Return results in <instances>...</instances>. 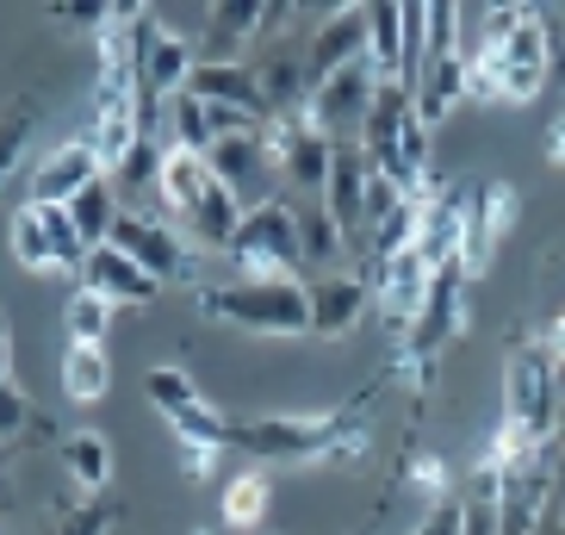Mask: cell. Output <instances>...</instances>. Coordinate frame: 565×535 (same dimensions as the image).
<instances>
[{
	"instance_id": "obj_25",
	"label": "cell",
	"mask_w": 565,
	"mask_h": 535,
	"mask_svg": "<svg viewBox=\"0 0 565 535\" xmlns=\"http://www.w3.org/2000/svg\"><path fill=\"white\" fill-rule=\"evenodd\" d=\"M106 386H113V361H106V343H68L63 349V392L75 405H100Z\"/></svg>"
},
{
	"instance_id": "obj_22",
	"label": "cell",
	"mask_w": 565,
	"mask_h": 535,
	"mask_svg": "<svg viewBox=\"0 0 565 535\" xmlns=\"http://www.w3.org/2000/svg\"><path fill=\"white\" fill-rule=\"evenodd\" d=\"M267 504H274V473H267V468H243V473L224 480L217 517H224V529H262Z\"/></svg>"
},
{
	"instance_id": "obj_37",
	"label": "cell",
	"mask_w": 565,
	"mask_h": 535,
	"mask_svg": "<svg viewBox=\"0 0 565 535\" xmlns=\"http://www.w3.org/2000/svg\"><path fill=\"white\" fill-rule=\"evenodd\" d=\"M51 19H56V25H100V32H106V25L118 19V7H106V0H100V7H94V0H87V7H82V0H63V7H51Z\"/></svg>"
},
{
	"instance_id": "obj_18",
	"label": "cell",
	"mask_w": 565,
	"mask_h": 535,
	"mask_svg": "<svg viewBox=\"0 0 565 535\" xmlns=\"http://www.w3.org/2000/svg\"><path fill=\"white\" fill-rule=\"evenodd\" d=\"M292 218H299V262L317 268V281H323V274H342V262L354 268L349 237H342V224L330 218L323 200H292Z\"/></svg>"
},
{
	"instance_id": "obj_30",
	"label": "cell",
	"mask_w": 565,
	"mask_h": 535,
	"mask_svg": "<svg viewBox=\"0 0 565 535\" xmlns=\"http://www.w3.org/2000/svg\"><path fill=\"white\" fill-rule=\"evenodd\" d=\"M143 399H150L162 418H181L186 405H200L205 392H200V380H193L186 368H150L143 374Z\"/></svg>"
},
{
	"instance_id": "obj_33",
	"label": "cell",
	"mask_w": 565,
	"mask_h": 535,
	"mask_svg": "<svg viewBox=\"0 0 565 535\" xmlns=\"http://www.w3.org/2000/svg\"><path fill=\"white\" fill-rule=\"evenodd\" d=\"M156 175H162V150H156V137H143V144H137V150H131L125 162L113 168V187H118V200H125V193H143V187H150Z\"/></svg>"
},
{
	"instance_id": "obj_36",
	"label": "cell",
	"mask_w": 565,
	"mask_h": 535,
	"mask_svg": "<svg viewBox=\"0 0 565 535\" xmlns=\"http://www.w3.org/2000/svg\"><path fill=\"white\" fill-rule=\"evenodd\" d=\"M460 523H466V499H441L423 511V523L411 535H460Z\"/></svg>"
},
{
	"instance_id": "obj_29",
	"label": "cell",
	"mask_w": 565,
	"mask_h": 535,
	"mask_svg": "<svg viewBox=\"0 0 565 535\" xmlns=\"http://www.w3.org/2000/svg\"><path fill=\"white\" fill-rule=\"evenodd\" d=\"M13 255H19V268H32V274H51V268H63L56 262V243H51V231H44V218H38V206H25V212L13 218Z\"/></svg>"
},
{
	"instance_id": "obj_39",
	"label": "cell",
	"mask_w": 565,
	"mask_h": 535,
	"mask_svg": "<svg viewBox=\"0 0 565 535\" xmlns=\"http://www.w3.org/2000/svg\"><path fill=\"white\" fill-rule=\"evenodd\" d=\"M547 168H565V101H559V118L547 132Z\"/></svg>"
},
{
	"instance_id": "obj_19",
	"label": "cell",
	"mask_w": 565,
	"mask_h": 535,
	"mask_svg": "<svg viewBox=\"0 0 565 535\" xmlns=\"http://www.w3.org/2000/svg\"><path fill=\"white\" fill-rule=\"evenodd\" d=\"M411 101H416V118H423V125L435 132V125H441L448 113H460V106L472 101V75H466L460 56H435V63L416 75Z\"/></svg>"
},
{
	"instance_id": "obj_16",
	"label": "cell",
	"mask_w": 565,
	"mask_h": 535,
	"mask_svg": "<svg viewBox=\"0 0 565 535\" xmlns=\"http://www.w3.org/2000/svg\"><path fill=\"white\" fill-rule=\"evenodd\" d=\"M243 212H249V206H243L231 187L217 181L212 193H205V200L181 218L186 250H200V255H231V250H236V231H243Z\"/></svg>"
},
{
	"instance_id": "obj_8",
	"label": "cell",
	"mask_w": 565,
	"mask_h": 535,
	"mask_svg": "<svg viewBox=\"0 0 565 535\" xmlns=\"http://www.w3.org/2000/svg\"><path fill=\"white\" fill-rule=\"evenodd\" d=\"M366 281H373V305H380V318L404 336V331L416 324V312L429 305L435 268L423 262V250H398L392 262H373V268H366Z\"/></svg>"
},
{
	"instance_id": "obj_7",
	"label": "cell",
	"mask_w": 565,
	"mask_h": 535,
	"mask_svg": "<svg viewBox=\"0 0 565 535\" xmlns=\"http://www.w3.org/2000/svg\"><path fill=\"white\" fill-rule=\"evenodd\" d=\"M113 243L131 255V262L143 268L156 286H162V281H181L186 268H193V250H186L181 224L150 218V212H125V218H118V231H113Z\"/></svg>"
},
{
	"instance_id": "obj_23",
	"label": "cell",
	"mask_w": 565,
	"mask_h": 535,
	"mask_svg": "<svg viewBox=\"0 0 565 535\" xmlns=\"http://www.w3.org/2000/svg\"><path fill=\"white\" fill-rule=\"evenodd\" d=\"M366 69L380 82H398L404 75V13L398 0H373L366 7Z\"/></svg>"
},
{
	"instance_id": "obj_17",
	"label": "cell",
	"mask_w": 565,
	"mask_h": 535,
	"mask_svg": "<svg viewBox=\"0 0 565 535\" xmlns=\"http://www.w3.org/2000/svg\"><path fill=\"white\" fill-rule=\"evenodd\" d=\"M217 187V175H212V162H205L200 150H181V144H168L162 150V175H156V193H162V212H168V224H181L193 206L205 200Z\"/></svg>"
},
{
	"instance_id": "obj_11",
	"label": "cell",
	"mask_w": 565,
	"mask_h": 535,
	"mask_svg": "<svg viewBox=\"0 0 565 535\" xmlns=\"http://www.w3.org/2000/svg\"><path fill=\"white\" fill-rule=\"evenodd\" d=\"M366 63V7H330L317 32H305V75L323 87L330 75Z\"/></svg>"
},
{
	"instance_id": "obj_12",
	"label": "cell",
	"mask_w": 565,
	"mask_h": 535,
	"mask_svg": "<svg viewBox=\"0 0 565 535\" xmlns=\"http://www.w3.org/2000/svg\"><path fill=\"white\" fill-rule=\"evenodd\" d=\"M106 168H100V150L87 144V137H68V144H56L44 162L32 168V200L25 206H68L82 187H94Z\"/></svg>"
},
{
	"instance_id": "obj_38",
	"label": "cell",
	"mask_w": 565,
	"mask_h": 535,
	"mask_svg": "<svg viewBox=\"0 0 565 535\" xmlns=\"http://www.w3.org/2000/svg\"><path fill=\"white\" fill-rule=\"evenodd\" d=\"M212 468H217L212 449H181V473H186V480H212Z\"/></svg>"
},
{
	"instance_id": "obj_42",
	"label": "cell",
	"mask_w": 565,
	"mask_h": 535,
	"mask_svg": "<svg viewBox=\"0 0 565 535\" xmlns=\"http://www.w3.org/2000/svg\"><path fill=\"white\" fill-rule=\"evenodd\" d=\"M186 535H217V529H205V523H200V529H186Z\"/></svg>"
},
{
	"instance_id": "obj_6",
	"label": "cell",
	"mask_w": 565,
	"mask_h": 535,
	"mask_svg": "<svg viewBox=\"0 0 565 535\" xmlns=\"http://www.w3.org/2000/svg\"><path fill=\"white\" fill-rule=\"evenodd\" d=\"M373 94H380V75H373L366 63H354V69H342V75H330L323 87H311L305 125L323 132L330 144H349V137H361L366 113H373Z\"/></svg>"
},
{
	"instance_id": "obj_34",
	"label": "cell",
	"mask_w": 565,
	"mask_h": 535,
	"mask_svg": "<svg viewBox=\"0 0 565 535\" xmlns=\"http://www.w3.org/2000/svg\"><path fill=\"white\" fill-rule=\"evenodd\" d=\"M411 480L429 492V504H441V499H454V468L441 461V454H429V449H416V461H411Z\"/></svg>"
},
{
	"instance_id": "obj_41",
	"label": "cell",
	"mask_w": 565,
	"mask_h": 535,
	"mask_svg": "<svg viewBox=\"0 0 565 535\" xmlns=\"http://www.w3.org/2000/svg\"><path fill=\"white\" fill-rule=\"evenodd\" d=\"M529 535H565V504L559 499H553L547 504V511H541V523H534V529Z\"/></svg>"
},
{
	"instance_id": "obj_15",
	"label": "cell",
	"mask_w": 565,
	"mask_h": 535,
	"mask_svg": "<svg viewBox=\"0 0 565 535\" xmlns=\"http://www.w3.org/2000/svg\"><path fill=\"white\" fill-rule=\"evenodd\" d=\"M75 281L87 286V293H100V300H113V305H150L162 286L143 274V268L131 262V255L118 250V243H100V250H87V262H82V274Z\"/></svg>"
},
{
	"instance_id": "obj_27",
	"label": "cell",
	"mask_w": 565,
	"mask_h": 535,
	"mask_svg": "<svg viewBox=\"0 0 565 535\" xmlns=\"http://www.w3.org/2000/svg\"><path fill=\"white\" fill-rule=\"evenodd\" d=\"M32 132H38V94L7 101V113H0V187H7V175L19 168V156H25V144H32Z\"/></svg>"
},
{
	"instance_id": "obj_10",
	"label": "cell",
	"mask_w": 565,
	"mask_h": 535,
	"mask_svg": "<svg viewBox=\"0 0 565 535\" xmlns=\"http://www.w3.org/2000/svg\"><path fill=\"white\" fill-rule=\"evenodd\" d=\"M515 218H522V193L510 181L466 187V274H479L491 262V250L515 231Z\"/></svg>"
},
{
	"instance_id": "obj_5",
	"label": "cell",
	"mask_w": 565,
	"mask_h": 535,
	"mask_svg": "<svg viewBox=\"0 0 565 535\" xmlns=\"http://www.w3.org/2000/svg\"><path fill=\"white\" fill-rule=\"evenodd\" d=\"M231 262H236V281H305L292 193H267V200H255L243 212Z\"/></svg>"
},
{
	"instance_id": "obj_32",
	"label": "cell",
	"mask_w": 565,
	"mask_h": 535,
	"mask_svg": "<svg viewBox=\"0 0 565 535\" xmlns=\"http://www.w3.org/2000/svg\"><path fill=\"white\" fill-rule=\"evenodd\" d=\"M32 430H63V423L38 418L32 399H25L19 386H0V449H7V442H25Z\"/></svg>"
},
{
	"instance_id": "obj_28",
	"label": "cell",
	"mask_w": 565,
	"mask_h": 535,
	"mask_svg": "<svg viewBox=\"0 0 565 535\" xmlns=\"http://www.w3.org/2000/svg\"><path fill=\"white\" fill-rule=\"evenodd\" d=\"M113 300H100V293H87V286H75L63 305V324H68V343H106V331H113Z\"/></svg>"
},
{
	"instance_id": "obj_13",
	"label": "cell",
	"mask_w": 565,
	"mask_h": 535,
	"mask_svg": "<svg viewBox=\"0 0 565 535\" xmlns=\"http://www.w3.org/2000/svg\"><path fill=\"white\" fill-rule=\"evenodd\" d=\"M262 19H267L262 0H217V7H205L200 63H249L255 44H262Z\"/></svg>"
},
{
	"instance_id": "obj_26",
	"label": "cell",
	"mask_w": 565,
	"mask_h": 535,
	"mask_svg": "<svg viewBox=\"0 0 565 535\" xmlns=\"http://www.w3.org/2000/svg\"><path fill=\"white\" fill-rule=\"evenodd\" d=\"M174 423V442L181 449H212V454H224V449H236V423L224 418V411H212V405H186L181 418H168Z\"/></svg>"
},
{
	"instance_id": "obj_9",
	"label": "cell",
	"mask_w": 565,
	"mask_h": 535,
	"mask_svg": "<svg viewBox=\"0 0 565 535\" xmlns=\"http://www.w3.org/2000/svg\"><path fill=\"white\" fill-rule=\"evenodd\" d=\"M305 293H311V336H323V343L354 336L361 318L373 312V281H366V268H342V274L305 281Z\"/></svg>"
},
{
	"instance_id": "obj_35",
	"label": "cell",
	"mask_w": 565,
	"mask_h": 535,
	"mask_svg": "<svg viewBox=\"0 0 565 535\" xmlns=\"http://www.w3.org/2000/svg\"><path fill=\"white\" fill-rule=\"evenodd\" d=\"M106 523H113V504L87 499V504H75V511L63 517V529H51V535H106Z\"/></svg>"
},
{
	"instance_id": "obj_2",
	"label": "cell",
	"mask_w": 565,
	"mask_h": 535,
	"mask_svg": "<svg viewBox=\"0 0 565 535\" xmlns=\"http://www.w3.org/2000/svg\"><path fill=\"white\" fill-rule=\"evenodd\" d=\"M466 75H472V101H484V106H529V101H541V94H547V82H553L547 13H541V7H529L515 32L491 38V44L466 63Z\"/></svg>"
},
{
	"instance_id": "obj_3",
	"label": "cell",
	"mask_w": 565,
	"mask_h": 535,
	"mask_svg": "<svg viewBox=\"0 0 565 535\" xmlns=\"http://www.w3.org/2000/svg\"><path fill=\"white\" fill-rule=\"evenodd\" d=\"M498 423L522 442V449H553L565 423V374L553 368V355L534 336H515L503 355V411Z\"/></svg>"
},
{
	"instance_id": "obj_24",
	"label": "cell",
	"mask_w": 565,
	"mask_h": 535,
	"mask_svg": "<svg viewBox=\"0 0 565 535\" xmlns=\"http://www.w3.org/2000/svg\"><path fill=\"white\" fill-rule=\"evenodd\" d=\"M68 218H75V231H82L87 250H100V243H113L118 218H125V200H118L113 175H100L94 187H82L75 200H68Z\"/></svg>"
},
{
	"instance_id": "obj_31",
	"label": "cell",
	"mask_w": 565,
	"mask_h": 535,
	"mask_svg": "<svg viewBox=\"0 0 565 535\" xmlns=\"http://www.w3.org/2000/svg\"><path fill=\"white\" fill-rule=\"evenodd\" d=\"M168 113V125H174V144L181 150H200V156H212V144H217V132H212V113H205L193 94H174V101L162 106Z\"/></svg>"
},
{
	"instance_id": "obj_14",
	"label": "cell",
	"mask_w": 565,
	"mask_h": 535,
	"mask_svg": "<svg viewBox=\"0 0 565 535\" xmlns=\"http://www.w3.org/2000/svg\"><path fill=\"white\" fill-rule=\"evenodd\" d=\"M186 94L200 106H231V113H249V118H274L262 101V82H255L249 63H193V75H186Z\"/></svg>"
},
{
	"instance_id": "obj_1",
	"label": "cell",
	"mask_w": 565,
	"mask_h": 535,
	"mask_svg": "<svg viewBox=\"0 0 565 535\" xmlns=\"http://www.w3.org/2000/svg\"><path fill=\"white\" fill-rule=\"evenodd\" d=\"M380 399V386H366L354 405H335L323 418H255L236 423V449L262 468H299V461H354L366 454V405Z\"/></svg>"
},
{
	"instance_id": "obj_40",
	"label": "cell",
	"mask_w": 565,
	"mask_h": 535,
	"mask_svg": "<svg viewBox=\"0 0 565 535\" xmlns=\"http://www.w3.org/2000/svg\"><path fill=\"white\" fill-rule=\"evenodd\" d=\"M0 386H13V324L0 312Z\"/></svg>"
},
{
	"instance_id": "obj_21",
	"label": "cell",
	"mask_w": 565,
	"mask_h": 535,
	"mask_svg": "<svg viewBox=\"0 0 565 535\" xmlns=\"http://www.w3.org/2000/svg\"><path fill=\"white\" fill-rule=\"evenodd\" d=\"M63 473L75 480L82 499H106L113 485V449H106L100 430H68L63 436Z\"/></svg>"
},
{
	"instance_id": "obj_4",
	"label": "cell",
	"mask_w": 565,
	"mask_h": 535,
	"mask_svg": "<svg viewBox=\"0 0 565 535\" xmlns=\"http://www.w3.org/2000/svg\"><path fill=\"white\" fill-rule=\"evenodd\" d=\"M200 312L224 331L249 336H311V293L305 281H217L200 286Z\"/></svg>"
},
{
	"instance_id": "obj_20",
	"label": "cell",
	"mask_w": 565,
	"mask_h": 535,
	"mask_svg": "<svg viewBox=\"0 0 565 535\" xmlns=\"http://www.w3.org/2000/svg\"><path fill=\"white\" fill-rule=\"evenodd\" d=\"M262 132H267V125H262ZM262 132H249V137H217L212 156H205V162H212V175L231 187L243 206H249V181H280V175H274V162H267Z\"/></svg>"
}]
</instances>
